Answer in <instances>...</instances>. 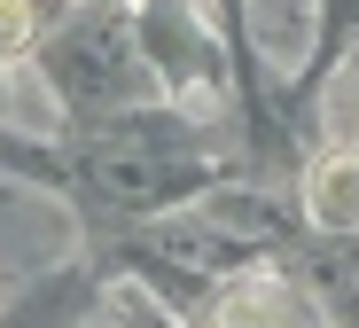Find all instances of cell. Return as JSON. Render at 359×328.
Instances as JSON below:
<instances>
[{
    "label": "cell",
    "instance_id": "obj_2",
    "mask_svg": "<svg viewBox=\"0 0 359 328\" xmlns=\"http://www.w3.org/2000/svg\"><path fill=\"white\" fill-rule=\"evenodd\" d=\"M86 180L117 211H156V204H188L211 172L188 164V157H172V149H156V141H102L86 157Z\"/></svg>",
    "mask_w": 359,
    "mask_h": 328
},
{
    "label": "cell",
    "instance_id": "obj_7",
    "mask_svg": "<svg viewBox=\"0 0 359 328\" xmlns=\"http://www.w3.org/2000/svg\"><path fill=\"white\" fill-rule=\"evenodd\" d=\"M71 305H79V289H47V297H32L8 328H63V313H71Z\"/></svg>",
    "mask_w": 359,
    "mask_h": 328
},
{
    "label": "cell",
    "instance_id": "obj_1",
    "mask_svg": "<svg viewBox=\"0 0 359 328\" xmlns=\"http://www.w3.org/2000/svg\"><path fill=\"white\" fill-rule=\"evenodd\" d=\"M47 79H55V94H63L79 117H117V110H133V102H149V94L164 86V79L149 71L141 39L117 24V16L71 24L63 39L47 47Z\"/></svg>",
    "mask_w": 359,
    "mask_h": 328
},
{
    "label": "cell",
    "instance_id": "obj_10",
    "mask_svg": "<svg viewBox=\"0 0 359 328\" xmlns=\"http://www.w3.org/2000/svg\"><path fill=\"white\" fill-rule=\"evenodd\" d=\"M94 8H117V0H94Z\"/></svg>",
    "mask_w": 359,
    "mask_h": 328
},
{
    "label": "cell",
    "instance_id": "obj_11",
    "mask_svg": "<svg viewBox=\"0 0 359 328\" xmlns=\"http://www.w3.org/2000/svg\"><path fill=\"white\" fill-rule=\"evenodd\" d=\"M0 102H8V79H0Z\"/></svg>",
    "mask_w": 359,
    "mask_h": 328
},
{
    "label": "cell",
    "instance_id": "obj_5",
    "mask_svg": "<svg viewBox=\"0 0 359 328\" xmlns=\"http://www.w3.org/2000/svg\"><path fill=\"white\" fill-rule=\"evenodd\" d=\"M219 328H320V313L297 297L289 282H250L243 297L219 305Z\"/></svg>",
    "mask_w": 359,
    "mask_h": 328
},
{
    "label": "cell",
    "instance_id": "obj_6",
    "mask_svg": "<svg viewBox=\"0 0 359 328\" xmlns=\"http://www.w3.org/2000/svg\"><path fill=\"white\" fill-rule=\"evenodd\" d=\"M32 32H39V8H32V0H0V63L24 55V47H32Z\"/></svg>",
    "mask_w": 359,
    "mask_h": 328
},
{
    "label": "cell",
    "instance_id": "obj_9",
    "mask_svg": "<svg viewBox=\"0 0 359 328\" xmlns=\"http://www.w3.org/2000/svg\"><path fill=\"white\" fill-rule=\"evenodd\" d=\"M328 117L344 125V133H359V63L344 71V86H336V102H328Z\"/></svg>",
    "mask_w": 359,
    "mask_h": 328
},
{
    "label": "cell",
    "instance_id": "obj_4",
    "mask_svg": "<svg viewBox=\"0 0 359 328\" xmlns=\"http://www.w3.org/2000/svg\"><path fill=\"white\" fill-rule=\"evenodd\" d=\"M305 219L320 235H359V149H328L305 180Z\"/></svg>",
    "mask_w": 359,
    "mask_h": 328
},
{
    "label": "cell",
    "instance_id": "obj_3",
    "mask_svg": "<svg viewBox=\"0 0 359 328\" xmlns=\"http://www.w3.org/2000/svg\"><path fill=\"white\" fill-rule=\"evenodd\" d=\"M133 39H141L149 71H156L172 94L219 71V47H211V32L196 24V8H188V0H141V24H133Z\"/></svg>",
    "mask_w": 359,
    "mask_h": 328
},
{
    "label": "cell",
    "instance_id": "obj_8",
    "mask_svg": "<svg viewBox=\"0 0 359 328\" xmlns=\"http://www.w3.org/2000/svg\"><path fill=\"white\" fill-rule=\"evenodd\" d=\"M320 8H328V24H320V63H328V55H336V39L359 24V0H320Z\"/></svg>",
    "mask_w": 359,
    "mask_h": 328
}]
</instances>
